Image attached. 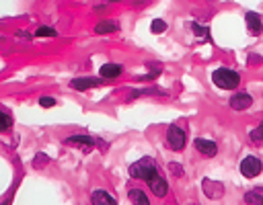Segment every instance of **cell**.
<instances>
[{
  "label": "cell",
  "instance_id": "ba28073f",
  "mask_svg": "<svg viewBox=\"0 0 263 205\" xmlns=\"http://www.w3.org/2000/svg\"><path fill=\"white\" fill-rule=\"evenodd\" d=\"M195 150L200 152L204 158H214L218 154L216 142H210V140H204V138H195Z\"/></svg>",
  "mask_w": 263,
  "mask_h": 205
},
{
  "label": "cell",
  "instance_id": "30bf717a",
  "mask_svg": "<svg viewBox=\"0 0 263 205\" xmlns=\"http://www.w3.org/2000/svg\"><path fill=\"white\" fill-rule=\"evenodd\" d=\"M251 103H253V97L247 93H236L234 97H230V109L234 111H245L251 107Z\"/></svg>",
  "mask_w": 263,
  "mask_h": 205
},
{
  "label": "cell",
  "instance_id": "7a4b0ae2",
  "mask_svg": "<svg viewBox=\"0 0 263 205\" xmlns=\"http://www.w3.org/2000/svg\"><path fill=\"white\" fill-rule=\"evenodd\" d=\"M212 82L222 88V90H234L238 84H240V74L236 70H232V68H218V70H214L212 74Z\"/></svg>",
  "mask_w": 263,
  "mask_h": 205
},
{
  "label": "cell",
  "instance_id": "ac0fdd59",
  "mask_svg": "<svg viewBox=\"0 0 263 205\" xmlns=\"http://www.w3.org/2000/svg\"><path fill=\"white\" fill-rule=\"evenodd\" d=\"M11 127H13V117H11V113H9V111H3V113H0V131L7 133Z\"/></svg>",
  "mask_w": 263,
  "mask_h": 205
},
{
  "label": "cell",
  "instance_id": "8fae6325",
  "mask_svg": "<svg viewBox=\"0 0 263 205\" xmlns=\"http://www.w3.org/2000/svg\"><path fill=\"white\" fill-rule=\"evenodd\" d=\"M91 205H117L115 197H111L107 191L103 189H97L91 193Z\"/></svg>",
  "mask_w": 263,
  "mask_h": 205
},
{
  "label": "cell",
  "instance_id": "6da1fadb",
  "mask_svg": "<svg viewBox=\"0 0 263 205\" xmlns=\"http://www.w3.org/2000/svg\"><path fill=\"white\" fill-rule=\"evenodd\" d=\"M127 172H129L132 178H140V180H146V183H150V180L159 174V166H157V162H155V158L144 156V158H140V160L132 162L129 168H127Z\"/></svg>",
  "mask_w": 263,
  "mask_h": 205
},
{
  "label": "cell",
  "instance_id": "9a60e30c",
  "mask_svg": "<svg viewBox=\"0 0 263 205\" xmlns=\"http://www.w3.org/2000/svg\"><path fill=\"white\" fill-rule=\"evenodd\" d=\"M245 203L247 205H263V187H255L245 193Z\"/></svg>",
  "mask_w": 263,
  "mask_h": 205
},
{
  "label": "cell",
  "instance_id": "8992f818",
  "mask_svg": "<svg viewBox=\"0 0 263 205\" xmlns=\"http://www.w3.org/2000/svg\"><path fill=\"white\" fill-rule=\"evenodd\" d=\"M202 189H204L208 199H220L224 195V185L218 183V180H212V178H204L202 180Z\"/></svg>",
  "mask_w": 263,
  "mask_h": 205
},
{
  "label": "cell",
  "instance_id": "4fadbf2b",
  "mask_svg": "<svg viewBox=\"0 0 263 205\" xmlns=\"http://www.w3.org/2000/svg\"><path fill=\"white\" fill-rule=\"evenodd\" d=\"M121 72H123V66L121 64H103L101 68H99V74H101V78H117V76H121Z\"/></svg>",
  "mask_w": 263,
  "mask_h": 205
},
{
  "label": "cell",
  "instance_id": "44dd1931",
  "mask_svg": "<svg viewBox=\"0 0 263 205\" xmlns=\"http://www.w3.org/2000/svg\"><path fill=\"white\" fill-rule=\"evenodd\" d=\"M58 33H56V29H52V27H39L37 31H35V37H56Z\"/></svg>",
  "mask_w": 263,
  "mask_h": 205
},
{
  "label": "cell",
  "instance_id": "7c38bea8",
  "mask_svg": "<svg viewBox=\"0 0 263 205\" xmlns=\"http://www.w3.org/2000/svg\"><path fill=\"white\" fill-rule=\"evenodd\" d=\"M148 187H150V191L155 193L157 197H165V195L169 193V183L165 180V176H159V174H157L155 178L150 180V183H148Z\"/></svg>",
  "mask_w": 263,
  "mask_h": 205
},
{
  "label": "cell",
  "instance_id": "5bb4252c",
  "mask_svg": "<svg viewBox=\"0 0 263 205\" xmlns=\"http://www.w3.org/2000/svg\"><path fill=\"white\" fill-rule=\"evenodd\" d=\"M119 29V23L113 19H107V21H99V25H95V33L97 35H107V33H115Z\"/></svg>",
  "mask_w": 263,
  "mask_h": 205
},
{
  "label": "cell",
  "instance_id": "d4e9b609",
  "mask_svg": "<svg viewBox=\"0 0 263 205\" xmlns=\"http://www.w3.org/2000/svg\"><path fill=\"white\" fill-rule=\"evenodd\" d=\"M261 62V58L257 56V54H251L249 58H247V66H255V64H259Z\"/></svg>",
  "mask_w": 263,
  "mask_h": 205
},
{
  "label": "cell",
  "instance_id": "9c48e42d",
  "mask_svg": "<svg viewBox=\"0 0 263 205\" xmlns=\"http://www.w3.org/2000/svg\"><path fill=\"white\" fill-rule=\"evenodd\" d=\"M245 23H247V31L251 33V35H261V31H263V21H261V17L257 15V13H247L245 15Z\"/></svg>",
  "mask_w": 263,
  "mask_h": 205
},
{
  "label": "cell",
  "instance_id": "52a82bcc",
  "mask_svg": "<svg viewBox=\"0 0 263 205\" xmlns=\"http://www.w3.org/2000/svg\"><path fill=\"white\" fill-rule=\"evenodd\" d=\"M105 78H93V76H84V78H74L70 82V88L74 90H89V88H95V86H101Z\"/></svg>",
  "mask_w": 263,
  "mask_h": 205
},
{
  "label": "cell",
  "instance_id": "277c9868",
  "mask_svg": "<svg viewBox=\"0 0 263 205\" xmlns=\"http://www.w3.org/2000/svg\"><path fill=\"white\" fill-rule=\"evenodd\" d=\"M64 146H70V148H76L84 154L93 152V148L97 146V142L91 138V135H82V133H76V135H70L68 140H64Z\"/></svg>",
  "mask_w": 263,
  "mask_h": 205
},
{
  "label": "cell",
  "instance_id": "603a6c76",
  "mask_svg": "<svg viewBox=\"0 0 263 205\" xmlns=\"http://www.w3.org/2000/svg\"><path fill=\"white\" fill-rule=\"evenodd\" d=\"M39 105H41V107H54V105H56V99H54V97H41V99H39Z\"/></svg>",
  "mask_w": 263,
  "mask_h": 205
},
{
  "label": "cell",
  "instance_id": "cb8c5ba5",
  "mask_svg": "<svg viewBox=\"0 0 263 205\" xmlns=\"http://www.w3.org/2000/svg\"><path fill=\"white\" fill-rule=\"evenodd\" d=\"M193 33L195 35H202V37H208V29H204L202 25H197V23H193Z\"/></svg>",
  "mask_w": 263,
  "mask_h": 205
},
{
  "label": "cell",
  "instance_id": "5b68a950",
  "mask_svg": "<svg viewBox=\"0 0 263 205\" xmlns=\"http://www.w3.org/2000/svg\"><path fill=\"white\" fill-rule=\"evenodd\" d=\"M261 168H263V164H261V160L257 156H247V158H243L240 160V174H243L245 178H255V176H259L261 174Z\"/></svg>",
  "mask_w": 263,
  "mask_h": 205
},
{
  "label": "cell",
  "instance_id": "e0dca14e",
  "mask_svg": "<svg viewBox=\"0 0 263 205\" xmlns=\"http://www.w3.org/2000/svg\"><path fill=\"white\" fill-rule=\"evenodd\" d=\"M249 140H251V144H253V146L263 148V123H259L255 129H251V133H249Z\"/></svg>",
  "mask_w": 263,
  "mask_h": 205
},
{
  "label": "cell",
  "instance_id": "ffe728a7",
  "mask_svg": "<svg viewBox=\"0 0 263 205\" xmlns=\"http://www.w3.org/2000/svg\"><path fill=\"white\" fill-rule=\"evenodd\" d=\"M167 27H169V25H167L163 19H155V21H152V25H150V31L155 33V35H159V33H165Z\"/></svg>",
  "mask_w": 263,
  "mask_h": 205
},
{
  "label": "cell",
  "instance_id": "2e32d148",
  "mask_svg": "<svg viewBox=\"0 0 263 205\" xmlns=\"http://www.w3.org/2000/svg\"><path fill=\"white\" fill-rule=\"evenodd\" d=\"M127 199H129L132 203H134V205H150L146 193L140 191V189H129V191H127Z\"/></svg>",
  "mask_w": 263,
  "mask_h": 205
},
{
  "label": "cell",
  "instance_id": "d6986e66",
  "mask_svg": "<svg viewBox=\"0 0 263 205\" xmlns=\"http://www.w3.org/2000/svg\"><path fill=\"white\" fill-rule=\"evenodd\" d=\"M31 164H33V168H43L46 164H50V156H48L46 152H37Z\"/></svg>",
  "mask_w": 263,
  "mask_h": 205
},
{
  "label": "cell",
  "instance_id": "7402d4cb",
  "mask_svg": "<svg viewBox=\"0 0 263 205\" xmlns=\"http://www.w3.org/2000/svg\"><path fill=\"white\" fill-rule=\"evenodd\" d=\"M169 170H171V174H175L177 178L185 174V170H183V166H181L179 162H171V164H169Z\"/></svg>",
  "mask_w": 263,
  "mask_h": 205
},
{
  "label": "cell",
  "instance_id": "3957f363",
  "mask_svg": "<svg viewBox=\"0 0 263 205\" xmlns=\"http://www.w3.org/2000/svg\"><path fill=\"white\" fill-rule=\"evenodd\" d=\"M165 144H167V148H171L173 152H181V150L185 148V144H187V131H185V127L179 125V123L169 125Z\"/></svg>",
  "mask_w": 263,
  "mask_h": 205
},
{
  "label": "cell",
  "instance_id": "484cf974",
  "mask_svg": "<svg viewBox=\"0 0 263 205\" xmlns=\"http://www.w3.org/2000/svg\"><path fill=\"white\" fill-rule=\"evenodd\" d=\"M17 37H19V39H23V41H29L33 35H29V33H25V31H17Z\"/></svg>",
  "mask_w": 263,
  "mask_h": 205
}]
</instances>
